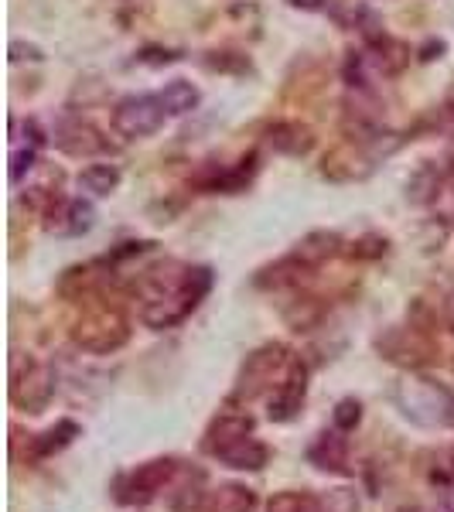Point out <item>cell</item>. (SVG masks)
Masks as SVG:
<instances>
[{
  "mask_svg": "<svg viewBox=\"0 0 454 512\" xmlns=\"http://www.w3.org/2000/svg\"><path fill=\"white\" fill-rule=\"evenodd\" d=\"M308 263L301 260V256H280L277 263H270V267H263L257 277H253V284L263 287V291H297V287L304 284V280L311 277Z\"/></svg>",
  "mask_w": 454,
  "mask_h": 512,
  "instance_id": "14",
  "label": "cell"
},
{
  "mask_svg": "<svg viewBox=\"0 0 454 512\" xmlns=\"http://www.w3.org/2000/svg\"><path fill=\"white\" fill-rule=\"evenodd\" d=\"M45 229H52V233H62V236H82L93 229L96 222V209L89 202H82V198H65L59 209L52 212V216H45Z\"/></svg>",
  "mask_w": 454,
  "mask_h": 512,
  "instance_id": "16",
  "label": "cell"
},
{
  "mask_svg": "<svg viewBox=\"0 0 454 512\" xmlns=\"http://www.w3.org/2000/svg\"><path fill=\"white\" fill-rule=\"evenodd\" d=\"M158 96H161L164 110H168V117H188V113H195L198 103H202L198 86H192L188 79H171Z\"/></svg>",
  "mask_w": 454,
  "mask_h": 512,
  "instance_id": "24",
  "label": "cell"
},
{
  "mask_svg": "<svg viewBox=\"0 0 454 512\" xmlns=\"http://www.w3.org/2000/svg\"><path fill=\"white\" fill-rule=\"evenodd\" d=\"M444 48H448L444 41H427V45L420 48L417 59H420V62H434V59H441V55H444Z\"/></svg>",
  "mask_w": 454,
  "mask_h": 512,
  "instance_id": "36",
  "label": "cell"
},
{
  "mask_svg": "<svg viewBox=\"0 0 454 512\" xmlns=\"http://www.w3.org/2000/svg\"><path fill=\"white\" fill-rule=\"evenodd\" d=\"M304 458H308L311 468H318V472H328V475H342L349 478L352 475V461H349V441L342 437V431H321L315 441L308 444V451H304Z\"/></svg>",
  "mask_w": 454,
  "mask_h": 512,
  "instance_id": "11",
  "label": "cell"
},
{
  "mask_svg": "<svg viewBox=\"0 0 454 512\" xmlns=\"http://www.w3.org/2000/svg\"><path fill=\"white\" fill-rule=\"evenodd\" d=\"M45 52L38 45H24V41H11V62H41Z\"/></svg>",
  "mask_w": 454,
  "mask_h": 512,
  "instance_id": "34",
  "label": "cell"
},
{
  "mask_svg": "<svg viewBox=\"0 0 454 512\" xmlns=\"http://www.w3.org/2000/svg\"><path fill=\"white\" fill-rule=\"evenodd\" d=\"M175 478H178L175 458H151V461H144V465L117 475V482H113V499H117L120 506H134V509L151 506Z\"/></svg>",
  "mask_w": 454,
  "mask_h": 512,
  "instance_id": "6",
  "label": "cell"
},
{
  "mask_svg": "<svg viewBox=\"0 0 454 512\" xmlns=\"http://www.w3.org/2000/svg\"><path fill=\"white\" fill-rule=\"evenodd\" d=\"M342 253H345V239L332 233V229H315V233L297 239V246H294V256H301V260L315 270L321 263L335 260V256H342Z\"/></svg>",
  "mask_w": 454,
  "mask_h": 512,
  "instance_id": "18",
  "label": "cell"
},
{
  "mask_svg": "<svg viewBox=\"0 0 454 512\" xmlns=\"http://www.w3.org/2000/svg\"><path fill=\"white\" fill-rule=\"evenodd\" d=\"M280 315H284L291 332H315L321 325V318H325V304L311 294H301V297H294V301H287L284 308H280Z\"/></svg>",
  "mask_w": 454,
  "mask_h": 512,
  "instance_id": "22",
  "label": "cell"
},
{
  "mask_svg": "<svg viewBox=\"0 0 454 512\" xmlns=\"http://www.w3.org/2000/svg\"><path fill=\"white\" fill-rule=\"evenodd\" d=\"M444 321H448V328L454 332V291L448 294V301H444Z\"/></svg>",
  "mask_w": 454,
  "mask_h": 512,
  "instance_id": "38",
  "label": "cell"
},
{
  "mask_svg": "<svg viewBox=\"0 0 454 512\" xmlns=\"http://www.w3.org/2000/svg\"><path fill=\"white\" fill-rule=\"evenodd\" d=\"M332 420H335V427H338L342 434L356 431V427L362 424V403L356 400V396H345V400H338V403H335Z\"/></svg>",
  "mask_w": 454,
  "mask_h": 512,
  "instance_id": "29",
  "label": "cell"
},
{
  "mask_svg": "<svg viewBox=\"0 0 454 512\" xmlns=\"http://www.w3.org/2000/svg\"><path fill=\"white\" fill-rule=\"evenodd\" d=\"M263 512H315V499L308 492H277Z\"/></svg>",
  "mask_w": 454,
  "mask_h": 512,
  "instance_id": "30",
  "label": "cell"
},
{
  "mask_svg": "<svg viewBox=\"0 0 454 512\" xmlns=\"http://www.w3.org/2000/svg\"><path fill=\"white\" fill-rule=\"evenodd\" d=\"M55 147H59L62 154H69V158H93V154L106 151V140L103 134L93 127V123L86 120H65L55 127Z\"/></svg>",
  "mask_w": 454,
  "mask_h": 512,
  "instance_id": "13",
  "label": "cell"
},
{
  "mask_svg": "<svg viewBox=\"0 0 454 512\" xmlns=\"http://www.w3.org/2000/svg\"><path fill=\"white\" fill-rule=\"evenodd\" d=\"M168 120V110H164L161 96L140 93V96H127L113 106V130L123 140H144L154 137Z\"/></svg>",
  "mask_w": 454,
  "mask_h": 512,
  "instance_id": "8",
  "label": "cell"
},
{
  "mask_svg": "<svg viewBox=\"0 0 454 512\" xmlns=\"http://www.w3.org/2000/svg\"><path fill=\"white\" fill-rule=\"evenodd\" d=\"M260 499L250 485L243 482H222L219 489H212L205 512H257Z\"/></svg>",
  "mask_w": 454,
  "mask_h": 512,
  "instance_id": "20",
  "label": "cell"
},
{
  "mask_svg": "<svg viewBox=\"0 0 454 512\" xmlns=\"http://www.w3.org/2000/svg\"><path fill=\"white\" fill-rule=\"evenodd\" d=\"M38 164V147H18L11 151V181H21L24 171H31Z\"/></svg>",
  "mask_w": 454,
  "mask_h": 512,
  "instance_id": "32",
  "label": "cell"
},
{
  "mask_svg": "<svg viewBox=\"0 0 454 512\" xmlns=\"http://www.w3.org/2000/svg\"><path fill=\"white\" fill-rule=\"evenodd\" d=\"M89 284H93V267H69L59 277V294L69 297V301H79L89 291Z\"/></svg>",
  "mask_w": 454,
  "mask_h": 512,
  "instance_id": "27",
  "label": "cell"
},
{
  "mask_svg": "<svg viewBox=\"0 0 454 512\" xmlns=\"http://www.w3.org/2000/svg\"><path fill=\"white\" fill-rule=\"evenodd\" d=\"M76 437H82V427L72 417H62V420H55L48 431L28 437V454H24V458H28L31 465H35V461H45V458H52V454L69 448Z\"/></svg>",
  "mask_w": 454,
  "mask_h": 512,
  "instance_id": "15",
  "label": "cell"
},
{
  "mask_svg": "<svg viewBox=\"0 0 454 512\" xmlns=\"http://www.w3.org/2000/svg\"><path fill=\"white\" fill-rule=\"evenodd\" d=\"M393 403L417 427H454V393L427 376H400L393 383Z\"/></svg>",
  "mask_w": 454,
  "mask_h": 512,
  "instance_id": "2",
  "label": "cell"
},
{
  "mask_svg": "<svg viewBox=\"0 0 454 512\" xmlns=\"http://www.w3.org/2000/svg\"><path fill=\"white\" fill-rule=\"evenodd\" d=\"M318 506H321V512H359V495H356V489L342 485V489H328L321 495Z\"/></svg>",
  "mask_w": 454,
  "mask_h": 512,
  "instance_id": "28",
  "label": "cell"
},
{
  "mask_svg": "<svg viewBox=\"0 0 454 512\" xmlns=\"http://www.w3.org/2000/svg\"><path fill=\"white\" fill-rule=\"evenodd\" d=\"M451 369H454V362H451Z\"/></svg>",
  "mask_w": 454,
  "mask_h": 512,
  "instance_id": "39",
  "label": "cell"
},
{
  "mask_svg": "<svg viewBox=\"0 0 454 512\" xmlns=\"http://www.w3.org/2000/svg\"><path fill=\"white\" fill-rule=\"evenodd\" d=\"M376 352L383 362H390L396 369H420V366H431L437 359V342L427 332H420L414 325H393L383 328L376 335Z\"/></svg>",
  "mask_w": 454,
  "mask_h": 512,
  "instance_id": "7",
  "label": "cell"
},
{
  "mask_svg": "<svg viewBox=\"0 0 454 512\" xmlns=\"http://www.w3.org/2000/svg\"><path fill=\"white\" fill-rule=\"evenodd\" d=\"M205 65H209L212 72H246L250 69L246 55H239V52H209L205 55Z\"/></svg>",
  "mask_w": 454,
  "mask_h": 512,
  "instance_id": "31",
  "label": "cell"
},
{
  "mask_svg": "<svg viewBox=\"0 0 454 512\" xmlns=\"http://www.w3.org/2000/svg\"><path fill=\"white\" fill-rule=\"evenodd\" d=\"M212 291V270L209 267H185L178 260H168L161 267L147 270L137 280V301H140V321L154 332L181 325L205 294Z\"/></svg>",
  "mask_w": 454,
  "mask_h": 512,
  "instance_id": "1",
  "label": "cell"
},
{
  "mask_svg": "<svg viewBox=\"0 0 454 512\" xmlns=\"http://www.w3.org/2000/svg\"><path fill=\"white\" fill-rule=\"evenodd\" d=\"M120 181H123V175H120L117 164H89V168L79 171V188L93 198L113 195L120 188Z\"/></svg>",
  "mask_w": 454,
  "mask_h": 512,
  "instance_id": "25",
  "label": "cell"
},
{
  "mask_svg": "<svg viewBox=\"0 0 454 512\" xmlns=\"http://www.w3.org/2000/svg\"><path fill=\"white\" fill-rule=\"evenodd\" d=\"M373 161L376 158L369 154V147L349 140V144H342V147H335V151L325 154V161H321V175L332 178V181H359L373 171Z\"/></svg>",
  "mask_w": 454,
  "mask_h": 512,
  "instance_id": "12",
  "label": "cell"
},
{
  "mask_svg": "<svg viewBox=\"0 0 454 512\" xmlns=\"http://www.w3.org/2000/svg\"><path fill=\"white\" fill-rule=\"evenodd\" d=\"M253 431H257L253 414H246V410H222V414L212 417V424L205 427L198 448H202V454H209V458H219V454L229 451L233 444L253 437Z\"/></svg>",
  "mask_w": 454,
  "mask_h": 512,
  "instance_id": "10",
  "label": "cell"
},
{
  "mask_svg": "<svg viewBox=\"0 0 454 512\" xmlns=\"http://www.w3.org/2000/svg\"><path fill=\"white\" fill-rule=\"evenodd\" d=\"M441 188H444L441 168H437V164H431V161H424L414 171V175H410V181H407V198L414 205H431V202H437Z\"/></svg>",
  "mask_w": 454,
  "mask_h": 512,
  "instance_id": "23",
  "label": "cell"
},
{
  "mask_svg": "<svg viewBox=\"0 0 454 512\" xmlns=\"http://www.w3.org/2000/svg\"><path fill=\"white\" fill-rule=\"evenodd\" d=\"M154 243L151 239H137V243H123L120 250L110 253V260H130V256H140V253H151Z\"/></svg>",
  "mask_w": 454,
  "mask_h": 512,
  "instance_id": "35",
  "label": "cell"
},
{
  "mask_svg": "<svg viewBox=\"0 0 454 512\" xmlns=\"http://www.w3.org/2000/svg\"><path fill=\"white\" fill-rule=\"evenodd\" d=\"M390 253V239L379 236V233H366L359 239H352V243H345V256L349 260H379V256Z\"/></svg>",
  "mask_w": 454,
  "mask_h": 512,
  "instance_id": "26",
  "label": "cell"
},
{
  "mask_svg": "<svg viewBox=\"0 0 454 512\" xmlns=\"http://www.w3.org/2000/svg\"><path fill=\"white\" fill-rule=\"evenodd\" d=\"M178 59H181V55L171 52V48H144V52L137 55V62H144V65H171Z\"/></svg>",
  "mask_w": 454,
  "mask_h": 512,
  "instance_id": "33",
  "label": "cell"
},
{
  "mask_svg": "<svg viewBox=\"0 0 454 512\" xmlns=\"http://www.w3.org/2000/svg\"><path fill=\"white\" fill-rule=\"evenodd\" d=\"M216 461H222L233 472H263L270 465V448L257 437H246V441L233 444L229 451H222Z\"/></svg>",
  "mask_w": 454,
  "mask_h": 512,
  "instance_id": "21",
  "label": "cell"
},
{
  "mask_svg": "<svg viewBox=\"0 0 454 512\" xmlns=\"http://www.w3.org/2000/svg\"><path fill=\"white\" fill-rule=\"evenodd\" d=\"M55 390H59V376H55L52 362H35V359H21L14 355L11 362V386H7V396H11V407L21 410V414H45L48 403L55 400Z\"/></svg>",
  "mask_w": 454,
  "mask_h": 512,
  "instance_id": "3",
  "label": "cell"
},
{
  "mask_svg": "<svg viewBox=\"0 0 454 512\" xmlns=\"http://www.w3.org/2000/svg\"><path fill=\"white\" fill-rule=\"evenodd\" d=\"M287 7H294V11H321L325 7V0H284Z\"/></svg>",
  "mask_w": 454,
  "mask_h": 512,
  "instance_id": "37",
  "label": "cell"
},
{
  "mask_svg": "<svg viewBox=\"0 0 454 512\" xmlns=\"http://www.w3.org/2000/svg\"><path fill=\"white\" fill-rule=\"evenodd\" d=\"M205 472L202 468H188V472H178L175 492L168 495V509L171 512H198L205 506Z\"/></svg>",
  "mask_w": 454,
  "mask_h": 512,
  "instance_id": "19",
  "label": "cell"
},
{
  "mask_svg": "<svg viewBox=\"0 0 454 512\" xmlns=\"http://www.w3.org/2000/svg\"><path fill=\"white\" fill-rule=\"evenodd\" d=\"M267 144L274 147L277 154H287V158H301L315 147V130L304 127L297 120H280L267 130Z\"/></svg>",
  "mask_w": 454,
  "mask_h": 512,
  "instance_id": "17",
  "label": "cell"
},
{
  "mask_svg": "<svg viewBox=\"0 0 454 512\" xmlns=\"http://www.w3.org/2000/svg\"><path fill=\"white\" fill-rule=\"evenodd\" d=\"M72 342L89 355H113L130 342V321L120 308L96 304L86 308L72 325Z\"/></svg>",
  "mask_w": 454,
  "mask_h": 512,
  "instance_id": "4",
  "label": "cell"
},
{
  "mask_svg": "<svg viewBox=\"0 0 454 512\" xmlns=\"http://www.w3.org/2000/svg\"><path fill=\"white\" fill-rule=\"evenodd\" d=\"M291 359L294 355L284 342H267V345H260V349H253L243 359V366H239V376L233 386V403H250L267 390H274L277 379H284Z\"/></svg>",
  "mask_w": 454,
  "mask_h": 512,
  "instance_id": "5",
  "label": "cell"
},
{
  "mask_svg": "<svg viewBox=\"0 0 454 512\" xmlns=\"http://www.w3.org/2000/svg\"><path fill=\"white\" fill-rule=\"evenodd\" d=\"M304 403H308V366L294 355L284 379H280L274 386V393H270L267 417L274 420V424H291V420L301 417Z\"/></svg>",
  "mask_w": 454,
  "mask_h": 512,
  "instance_id": "9",
  "label": "cell"
}]
</instances>
